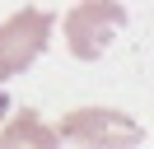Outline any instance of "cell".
<instances>
[{
	"label": "cell",
	"instance_id": "7a4b0ae2",
	"mask_svg": "<svg viewBox=\"0 0 154 149\" xmlns=\"http://www.w3.org/2000/svg\"><path fill=\"white\" fill-rule=\"evenodd\" d=\"M51 23L56 19L47 9H14L10 19H0V79L23 74L51 42Z\"/></svg>",
	"mask_w": 154,
	"mask_h": 149
},
{
	"label": "cell",
	"instance_id": "3957f363",
	"mask_svg": "<svg viewBox=\"0 0 154 149\" xmlns=\"http://www.w3.org/2000/svg\"><path fill=\"white\" fill-rule=\"evenodd\" d=\"M56 140H79V144H140L145 130L135 121L117 117L107 107H79V112H66L56 126Z\"/></svg>",
	"mask_w": 154,
	"mask_h": 149
},
{
	"label": "cell",
	"instance_id": "277c9868",
	"mask_svg": "<svg viewBox=\"0 0 154 149\" xmlns=\"http://www.w3.org/2000/svg\"><path fill=\"white\" fill-rule=\"evenodd\" d=\"M10 144H38V149H51L56 144V130H47L33 112H14L10 126H0V149Z\"/></svg>",
	"mask_w": 154,
	"mask_h": 149
},
{
	"label": "cell",
	"instance_id": "6da1fadb",
	"mask_svg": "<svg viewBox=\"0 0 154 149\" xmlns=\"http://www.w3.org/2000/svg\"><path fill=\"white\" fill-rule=\"evenodd\" d=\"M61 28H66V47L75 61H98L112 47V37L126 28V9L117 0H79L61 19Z\"/></svg>",
	"mask_w": 154,
	"mask_h": 149
},
{
	"label": "cell",
	"instance_id": "5b68a950",
	"mask_svg": "<svg viewBox=\"0 0 154 149\" xmlns=\"http://www.w3.org/2000/svg\"><path fill=\"white\" fill-rule=\"evenodd\" d=\"M5 112H10V98H5V89H0V117H5Z\"/></svg>",
	"mask_w": 154,
	"mask_h": 149
}]
</instances>
